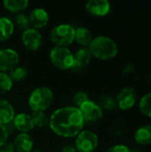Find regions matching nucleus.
<instances>
[{
    "label": "nucleus",
    "instance_id": "nucleus-1",
    "mask_svg": "<svg viewBox=\"0 0 151 152\" xmlns=\"http://www.w3.org/2000/svg\"><path fill=\"white\" fill-rule=\"evenodd\" d=\"M85 120L78 108L66 106L56 109L49 117V128L59 137L75 138L85 126Z\"/></svg>",
    "mask_w": 151,
    "mask_h": 152
},
{
    "label": "nucleus",
    "instance_id": "nucleus-2",
    "mask_svg": "<svg viewBox=\"0 0 151 152\" xmlns=\"http://www.w3.org/2000/svg\"><path fill=\"white\" fill-rule=\"evenodd\" d=\"M88 49L93 57L101 61L112 60L118 53L117 43L111 37L104 35L94 37Z\"/></svg>",
    "mask_w": 151,
    "mask_h": 152
},
{
    "label": "nucleus",
    "instance_id": "nucleus-3",
    "mask_svg": "<svg viewBox=\"0 0 151 152\" xmlns=\"http://www.w3.org/2000/svg\"><path fill=\"white\" fill-rule=\"evenodd\" d=\"M54 94L53 90L44 86L34 88L28 98V105L32 112L47 110L53 104Z\"/></svg>",
    "mask_w": 151,
    "mask_h": 152
},
{
    "label": "nucleus",
    "instance_id": "nucleus-4",
    "mask_svg": "<svg viewBox=\"0 0 151 152\" xmlns=\"http://www.w3.org/2000/svg\"><path fill=\"white\" fill-rule=\"evenodd\" d=\"M75 27L69 23H61L54 26L49 34V38L53 46L69 47L74 43Z\"/></svg>",
    "mask_w": 151,
    "mask_h": 152
},
{
    "label": "nucleus",
    "instance_id": "nucleus-5",
    "mask_svg": "<svg viewBox=\"0 0 151 152\" xmlns=\"http://www.w3.org/2000/svg\"><path fill=\"white\" fill-rule=\"evenodd\" d=\"M51 63L61 70H70L74 65V53L69 47L53 46L49 52Z\"/></svg>",
    "mask_w": 151,
    "mask_h": 152
},
{
    "label": "nucleus",
    "instance_id": "nucleus-6",
    "mask_svg": "<svg viewBox=\"0 0 151 152\" xmlns=\"http://www.w3.org/2000/svg\"><path fill=\"white\" fill-rule=\"evenodd\" d=\"M99 145V137L93 131L83 129L76 137L74 146L77 152H93Z\"/></svg>",
    "mask_w": 151,
    "mask_h": 152
},
{
    "label": "nucleus",
    "instance_id": "nucleus-7",
    "mask_svg": "<svg viewBox=\"0 0 151 152\" xmlns=\"http://www.w3.org/2000/svg\"><path fill=\"white\" fill-rule=\"evenodd\" d=\"M20 41L25 49L29 52H36L39 50L44 42L41 32L32 27L21 32Z\"/></svg>",
    "mask_w": 151,
    "mask_h": 152
},
{
    "label": "nucleus",
    "instance_id": "nucleus-8",
    "mask_svg": "<svg viewBox=\"0 0 151 152\" xmlns=\"http://www.w3.org/2000/svg\"><path fill=\"white\" fill-rule=\"evenodd\" d=\"M19 53L10 47L0 48V72L8 73L13 68L19 65Z\"/></svg>",
    "mask_w": 151,
    "mask_h": 152
},
{
    "label": "nucleus",
    "instance_id": "nucleus-9",
    "mask_svg": "<svg viewBox=\"0 0 151 152\" xmlns=\"http://www.w3.org/2000/svg\"><path fill=\"white\" fill-rule=\"evenodd\" d=\"M85 123H95L100 121L103 117V110L96 102L89 100L83 103L79 108Z\"/></svg>",
    "mask_w": 151,
    "mask_h": 152
},
{
    "label": "nucleus",
    "instance_id": "nucleus-10",
    "mask_svg": "<svg viewBox=\"0 0 151 152\" xmlns=\"http://www.w3.org/2000/svg\"><path fill=\"white\" fill-rule=\"evenodd\" d=\"M137 100L135 90L132 87H124L119 91L116 97L117 108L122 110H128L132 109Z\"/></svg>",
    "mask_w": 151,
    "mask_h": 152
},
{
    "label": "nucleus",
    "instance_id": "nucleus-11",
    "mask_svg": "<svg viewBox=\"0 0 151 152\" xmlns=\"http://www.w3.org/2000/svg\"><path fill=\"white\" fill-rule=\"evenodd\" d=\"M85 8L92 16L104 17L109 14L111 6L108 0H89L85 3Z\"/></svg>",
    "mask_w": 151,
    "mask_h": 152
},
{
    "label": "nucleus",
    "instance_id": "nucleus-12",
    "mask_svg": "<svg viewBox=\"0 0 151 152\" xmlns=\"http://www.w3.org/2000/svg\"><path fill=\"white\" fill-rule=\"evenodd\" d=\"M28 19L31 27L39 30L47 26L50 20V15L43 7H36L30 11Z\"/></svg>",
    "mask_w": 151,
    "mask_h": 152
},
{
    "label": "nucleus",
    "instance_id": "nucleus-13",
    "mask_svg": "<svg viewBox=\"0 0 151 152\" xmlns=\"http://www.w3.org/2000/svg\"><path fill=\"white\" fill-rule=\"evenodd\" d=\"M74 53V65L71 70L81 71L85 69L91 62L93 56L88 47H80L76 50Z\"/></svg>",
    "mask_w": 151,
    "mask_h": 152
},
{
    "label": "nucleus",
    "instance_id": "nucleus-14",
    "mask_svg": "<svg viewBox=\"0 0 151 152\" xmlns=\"http://www.w3.org/2000/svg\"><path fill=\"white\" fill-rule=\"evenodd\" d=\"M12 123L16 131H18L19 133L28 134L35 128L31 115L25 112L16 114L12 120Z\"/></svg>",
    "mask_w": 151,
    "mask_h": 152
},
{
    "label": "nucleus",
    "instance_id": "nucleus-15",
    "mask_svg": "<svg viewBox=\"0 0 151 152\" xmlns=\"http://www.w3.org/2000/svg\"><path fill=\"white\" fill-rule=\"evenodd\" d=\"M12 143L16 152H30L34 149V140L29 134L19 133Z\"/></svg>",
    "mask_w": 151,
    "mask_h": 152
},
{
    "label": "nucleus",
    "instance_id": "nucleus-16",
    "mask_svg": "<svg viewBox=\"0 0 151 152\" xmlns=\"http://www.w3.org/2000/svg\"><path fill=\"white\" fill-rule=\"evenodd\" d=\"M15 115V110L12 103L4 98H0V124L4 126L12 122Z\"/></svg>",
    "mask_w": 151,
    "mask_h": 152
},
{
    "label": "nucleus",
    "instance_id": "nucleus-17",
    "mask_svg": "<svg viewBox=\"0 0 151 152\" xmlns=\"http://www.w3.org/2000/svg\"><path fill=\"white\" fill-rule=\"evenodd\" d=\"M15 30L14 22L6 16L0 17V42L9 40Z\"/></svg>",
    "mask_w": 151,
    "mask_h": 152
},
{
    "label": "nucleus",
    "instance_id": "nucleus-18",
    "mask_svg": "<svg viewBox=\"0 0 151 152\" xmlns=\"http://www.w3.org/2000/svg\"><path fill=\"white\" fill-rule=\"evenodd\" d=\"M93 37L92 32L87 28L86 27L80 26L75 28V39L74 42H76L77 45H79L81 47H88L93 40Z\"/></svg>",
    "mask_w": 151,
    "mask_h": 152
},
{
    "label": "nucleus",
    "instance_id": "nucleus-19",
    "mask_svg": "<svg viewBox=\"0 0 151 152\" xmlns=\"http://www.w3.org/2000/svg\"><path fill=\"white\" fill-rule=\"evenodd\" d=\"M134 141L142 146L151 144V125H144L140 126L134 133Z\"/></svg>",
    "mask_w": 151,
    "mask_h": 152
},
{
    "label": "nucleus",
    "instance_id": "nucleus-20",
    "mask_svg": "<svg viewBox=\"0 0 151 152\" xmlns=\"http://www.w3.org/2000/svg\"><path fill=\"white\" fill-rule=\"evenodd\" d=\"M29 2L28 0H4L3 6L4 8L12 13H20L23 12L28 6Z\"/></svg>",
    "mask_w": 151,
    "mask_h": 152
},
{
    "label": "nucleus",
    "instance_id": "nucleus-21",
    "mask_svg": "<svg viewBox=\"0 0 151 152\" xmlns=\"http://www.w3.org/2000/svg\"><path fill=\"white\" fill-rule=\"evenodd\" d=\"M97 103L101 108L102 110H114L117 108L116 98L109 95V94H102L99 97Z\"/></svg>",
    "mask_w": 151,
    "mask_h": 152
},
{
    "label": "nucleus",
    "instance_id": "nucleus-22",
    "mask_svg": "<svg viewBox=\"0 0 151 152\" xmlns=\"http://www.w3.org/2000/svg\"><path fill=\"white\" fill-rule=\"evenodd\" d=\"M35 127L44 128L49 126V117L44 111H34L31 114Z\"/></svg>",
    "mask_w": 151,
    "mask_h": 152
},
{
    "label": "nucleus",
    "instance_id": "nucleus-23",
    "mask_svg": "<svg viewBox=\"0 0 151 152\" xmlns=\"http://www.w3.org/2000/svg\"><path fill=\"white\" fill-rule=\"evenodd\" d=\"M8 74L11 77L13 83L14 82H21L24 79H26V77H28V70L25 66L18 65L15 68H13L11 71H9Z\"/></svg>",
    "mask_w": 151,
    "mask_h": 152
},
{
    "label": "nucleus",
    "instance_id": "nucleus-24",
    "mask_svg": "<svg viewBox=\"0 0 151 152\" xmlns=\"http://www.w3.org/2000/svg\"><path fill=\"white\" fill-rule=\"evenodd\" d=\"M13 86V81L8 73L0 72V95L9 93Z\"/></svg>",
    "mask_w": 151,
    "mask_h": 152
},
{
    "label": "nucleus",
    "instance_id": "nucleus-25",
    "mask_svg": "<svg viewBox=\"0 0 151 152\" xmlns=\"http://www.w3.org/2000/svg\"><path fill=\"white\" fill-rule=\"evenodd\" d=\"M139 109L142 114L151 118V92L144 94L139 103Z\"/></svg>",
    "mask_w": 151,
    "mask_h": 152
},
{
    "label": "nucleus",
    "instance_id": "nucleus-26",
    "mask_svg": "<svg viewBox=\"0 0 151 152\" xmlns=\"http://www.w3.org/2000/svg\"><path fill=\"white\" fill-rule=\"evenodd\" d=\"M13 22H14V25H16L20 29H21V31L28 29L31 27L30 22H29V19H28V15H27L24 12H20V13L16 14Z\"/></svg>",
    "mask_w": 151,
    "mask_h": 152
},
{
    "label": "nucleus",
    "instance_id": "nucleus-27",
    "mask_svg": "<svg viewBox=\"0 0 151 152\" xmlns=\"http://www.w3.org/2000/svg\"><path fill=\"white\" fill-rule=\"evenodd\" d=\"M89 100H90V97L88 94L85 91H77L73 95V102H74L75 107L77 108H79L83 103H85V102Z\"/></svg>",
    "mask_w": 151,
    "mask_h": 152
},
{
    "label": "nucleus",
    "instance_id": "nucleus-28",
    "mask_svg": "<svg viewBox=\"0 0 151 152\" xmlns=\"http://www.w3.org/2000/svg\"><path fill=\"white\" fill-rule=\"evenodd\" d=\"M106 152H131V150L124 144H116L109 147Z\"/></svg>",
    "mask_w": 151,
    "mask_h": 152
},
{
    "label": "nucleus",
    "instance_id": "nucleus-29",
    "mask_svg": "<svg viewBox=\"0 0 151 152\" xmlns=\"http://www.w3.org/2000/svg\"><path fill=\"white\" fill-rule=\"evenodd\" d=\"M8 137H9V134H8L4 126L0 124V147L8 142Z\"/></svg>",
    "mask_w": 151,
    "mask_h": 152
},
{
    "label": "nucleus",
    "instance_id": "nucleus-30",
    "mask_svg": "<svg viewBox=\"0 0 151 152\" xmlns=\"http://www.w3.org/2000/svg\"><path fill=\"white\" fill-rule=\"evenodd\" d=\"M0 152H16L12 142H7L0 147Z\"/></svg>",
    "mask_w": 151,
    "mask_h": 152
},
{
    "label": "nucleus",
    "instance_id": "nucleus-31",
    "mask_svg": "<svg viewBox=\"0 0 151 152\" xmlns=\"http://www.w3.org/2000/svg\"><path fill=\"white\" fill-rule=\"evenodd\" d=\"M60 152H77V151L75 148L74 144H66L61 149Z\"/></svg>",
    "mask_w": 151,
    "mask_h": 152
},
{
    "label": "nucleus",
    "instance_id": "nucleus-32",
    "mask_svg": "<svg viewBox=\"0 0 151 152\" xmlns=\"http://www.w3.org/2000/svg\"><path fill=\"white\" fill-rule=\"evenodd\" d=\"M4 127H5V129H6V131H7V133H8L9 135H10V134H12L16 131V129H15L14 125H13L12 122H10V123L4 125Z\"/></svg>",
    "mask_w": 151,
    "mask_h": 152
},
{
    "label": "nucleus",
    "instance_id": "nucleus-33",
    "mask_svg": "<svg viewBox=\"0 0 151 152\" xmlns=\"http://www.w3.org/2000/svg\"><path fill=\"white\" fill-rule=\"evenodd\" d=\"M133 69H134V68L132 64H127L124 69V72L125 73H131V72H133Z\"/></svg>",
    "mask_w": 151,
    "mask_h": 152
},
{
    "label": "nucleus",
    "instance_id": "nucleus-34",
    "mask_svg": "<svg viewBox=\"0 0 151 152\" xmlns=\"http://www.w3.org/2000/svg\"><path fill=\"white\" fill-rule=\"evenodd\" d=\"M30 152H43V151H41L40 149H36V148H34V149H33V150H32V151H31Z\"/></svg>",
    "mask_w": 151,
    "mask_h": 152
}]
</instances>
